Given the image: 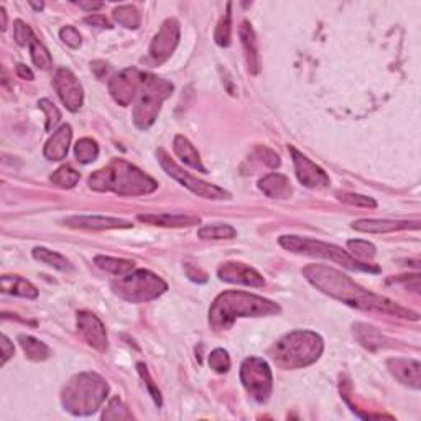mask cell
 <instances>
[{
	"instance_id": "cell-43",
	"label": "cell",
	"mask_w": 421,
	"mask_h": 421,
	"mask_svg": "<svg viewBox=\"0 0 421 421\" xmlns=\"http://www.w3.org/2000/svg\"><path fill=\"white\" fill-rule=\"evenodd\" d=\"M137 369H138V374L142 375V379L145 380L147 387H149V390L151 393V397H154V400L156 405H161V395H160V390L158 388H155V383L154 380H151L149 370H147V365L145 364H137Z\"/></svg>"
},
{
	"instance_id": "cell-42",
	"label": "cell",
	"mask_w": 421,
	"mask_h": 421,
	"mask_svg": "<svg viewBox=\"0 0 421 421\" xmlns=\"http://www.w3.org/2000/svg\"><path fill=\"white\" fill-rule=\"evenodd\" d=\"M60 38L68 44L69 48H79L81 47V35L79 31L74 28V26H63L60 30Z\"/></svg>"
},
{
	"instance_id": "cell-9",
	"label": "cell",
	"mask_w": 421,
	"mask_h": 421,
	"mask_svg": "<svg viewBox=\"0 0 421 421\" xmlns=\"http://www.w3.org/2000/svg\"><path fill=\"white\" fill-rule=\"evenodd\" d=\"M240 382L255 402L265 403L273 388L270 365L261 357H247L240 365Z\"/></svg>"
},
{
	"instance_id": "cell-4",
	"label": "cell",
	"mask_w": 421,
	"mask_h": 421,
	"mask_svg": "<svg viewBox=\"0 0 421 421\" xmlns=\"http://www.w3.org/2000/svg\"><path fill=\"white\" fill-rule=\"evenodd\" d=\"M109 393V385L94 372L74 375L63 388V406L76 416L96 413Z\"/></svg>"
},
{
	"instance_id": "cell-6",
	"label": "cell",
	"mask_w": 421,
	"mask_h": 421,
	"mask_svg": "<svg viewBox=\"0 0 421 421\" xmlns=\"http://www.w3.org/2000/svg\"><path fill=\"white\" fill-rule=\"evenodd\" d=\"M279 244L285 250H290L293 254H304L311 255V257H320L331 261L334 263H339L344 268L352 272H369V273H379L380 268L372 265V263L361 262L354 258L351 254L342 250L338 245L328 244V242H321L315 239H308V237L299 236H281L279 239Z\"/></svg>"
},
{
	"instance_id": "cell-41",
	"label": "cell",
	"mask_w": 421,
	"mask_h": 421,
	"mask_svg": "<svg viewBox=\"0 0 421 421\" xmlns=\"http://www.w3.org/2000/svg\"><path fill=\"white\" fill-rule=\"evenodd\" d=\"M339 199L342 201V203L351 204V206H359V208H377V203H375L372 198H367V196L362 195H354V192H339Z\"/></svg>"
},
{
	"instance_id": "cell-10",
	"label": "cell",
	"mask_w": 421,
	"mask_h": 421,
	"mask_svg": "<svg viewBox=\"0 0 421 421\" xmlns=\"http://www.w3.org/2000/svg\"><path fill=\"white\" fill-rule=\"evenodd\" d=\"M156 156H158V161L161 165V168L165 170V173L168 176H172L174 181L180 183L181 186H185L186 190H190L191 192H195L196 196H201L204 199H213V201H219V199H229L231 195L222 188H219L216 185H210V183L201 181L198 178H192L191 174H188L185 170L181 167H178L174 161L170 158V155L165 151L163 149H158L156 151Z\"/></svg>"
},
{
	"instance_id": "cell-47",
	"label": "cell",
	"mask_w": 421,
	"mask_h": 421,
	"mask_svg": "<svg viewBox=\"0 0 421 421\" xmlns=\"http://www.w3.org/2000/svg\"><path fill=\"white\" fill-rule=\"evenodd\" d=\"M86 22L88 25H92V26H99V28H112L110 22L106 19L104 15H91V17H86Z\"/></svg>"
},
{
	"instance_id": "cell-44",
	"label": "cell",
	"mask_w": 421,
	"mask_h": 421,
	"mask_svg": "<svg viewBox=\"0 0 421 421\" xmlns=\"http://www.w3.org/2000/svg\"><path fill=\"white\" fill-rule=\"evenodd\" d=\"M257 155L261 156V160L267 165L268 168H279L280 167V156L272 151L270 149H265V147H258L257 149Z\"/></svg>"
},
{
	"instance_id": "cell-25",
	"label": "cell",
	"mask_w": 421,
	"mask_h": 421,
	"mask_svg": "<svg viewBox=\"0 0 421 421\" xmlns=\"http://www.w3.org/2000/svg\"><path fill=\"white\" fill-rule=\"evenodd\" d=\"M2 291L8 295H15V297L35 299L38 297V290L33 283H30L28 280L22 279V276H10L3 275L2 276Z\"/></svg>"
},
{
	"instance_id": "cell-23",
	"label": "cell",
	"mask_w": 421,
	"mask_h": 421,
	"mask_svg": "<svg viewBox=\"0 0 421 421\" xmlns=\"http://www.w3.org/2000/svg\"><path fill=\"white\" fill-rule=\"evenodd\" d=\"M137 219L140 222L160 227H188L201 222L199 217L185 214H138Z\"/></svg>"
},
{
	"instance_id": "cell-51",
	"label": "cell",
	"mask_w": 421,
	"mask_h": 421,
	"mask_svg": "<svg viewBox=\"0 0 421 421\" xmlns=\"http://www.w3.org/2000/svg\"><path fill=\"white\" fill-rule=\"evenodd\" d=\"M0 17H2V30H6L7 28V12L3 7H0Z\"/></svg>"
},
{
	"instance_id": "cell-26",
	"label": "cell",
	"mask_w": 421,
	"mask_h": 421,
	"mask_svg": "<svg viewBox=\"0 0 421 421\" xmlns=\"http://www.w3.org/2000/svg\"><path fill=\"white\" fill-rule=\"evenodd\" d=\"M354 336L362 346L370 349V351H377V349L385 346V338L377 328L365 324V322H357L354 324Z\"/></svg>"
},
{
	"instance_id": "cell-19",
	"label": "cell",
	"mask_w": 421,
	"mask_h": 421,
	"mask_svg": "<svg viewBox=\"0 0 421 421\" xmlns=\"http://www.w3.org/2000/svg\"><path fill=\"white\" fill-rule=\"evenodd\" d=\"M418 222L408 221H388V219H361L352 224V229L367 234H388L402 229H418Z\"/></svg>"
},
{
	"instance_id": "cell-35",
	"label": "cell",
	"mask_w": 421,
	"mask_h": 421,
	"mask_svg": "<svg viewBox=\"0 0 421 421\" xmlns=\"http://www.w3.org/2000/svg\"><path fill=\"white\" fill-rule=\"evenodd\" d=\"M347 249L351 250L352 257L354 258L357 257V261H361V262L372 261V258L375 257V254H377V249H375L374 244H370V242H367V240H361V239L347 240Z\"/></svg>"
},
{
	"instance_id": "cell-13",
	"label": "cell",
	"mask_w": 421,
	"mask_h": 421,
	"mask_svg": "<svg viewBox=\"0 0 421 421\" xmlns=\"http://www.w3.org/2000/svg\"><path fill=\"white\" fill-rule=\"evenodd\" d=\"M290 154L293 156L295 172L299 183L303 186L311 188V190H321V188L329 186V176L321 167H317L315 161H311L306 155L298 151L295 147H290Z\"/></svg>"
},
{
	"instance_id": "cell-22",
	"label": "cell",
	"mask_w": 421,
	"mask_h": 421,
	"mask_svg": "<svg viewBox=\"0 0 421 421\" xmlns=\"http://www.w3.org/2000/svg\"><path fill=\"white\" fill-rule=\"evenodd\" d=\"M258 188L263 195L273 199H286L293 195V188L285 174L270 173L258 181Z\"/></svg>"
},
{
	"instance_id": "cell-31",
	"label": "cell",
	"mask_w": 421,
	"mask_h": 421,
	"mask_svg": "<svg viewBox=\"0 0 421 421\" xmlns=\"http://www.w3.org/2000/svg\"><path fill=\"white\" fill-rule=\"evenodd\" d=\"M114 20L117 22L119 25L125 26V28H131V30H135L140 26V13H138V10L133 6H120L114 10Z\"/></svg>"
},
{
	"instance_id": "cell-5",
	"label": "cell",
	"mask_w": 421,
	"mask_h": 421,
	"mask_svg": "<svg viewBox=\"0 0 421 421\" xmlns=\"http://www.w3.org/2000/svg\"><path fill=\"white\" fill-rule=\"evenodd\" d=\"M324 342L313 331H293L270 349L272 359L283 369H303L320 359Z\"/></svg>"
},
{
	"instance_id": "cell-11",
	"label": "cell",
	"mask_w": 421,
	"mask_h": 421,
	"mask_svg": "<svg viewBox=\"0 0 421 421\" xmlns=\"http://www.w3.org/2000/svg\"><path fill=\"white\" fill-rule=\"evenodd\" d=\"M180 24L176 19H167L161 24L158 33L151 40L149 56L145 58V63L151 66H160L173 55L180 43Z\"/></svg>"
},
{
	"instance_id": "cell-15",
	"label": "cell",
	"mask_w": 421,
	"mask_h": 421,
	"mask_svg": "<svg viewBox=\"0 0 421 421\" xmlns=\"http://www.w3.org/2000/svg\"><path fill=\"white\" fill-rule=\"evenodd\" d=\"M217 276L219 280L227 281V283L254 286V288H262V286H265V280H263L261 273L242 262L222 263L217 270Z\"/></svg>"
},
{
	"instance_id": "cell-46",
	"label": "cell",
	"mask_w": 421,
	"mask_h": 421,
	"mask_svg": "<svg viewBox=\"0 0 421 421\" xmlns=\"http://www.w3.org/2000/svg\"><path fill=\"white\" fill-rule=\"evenodd\" d=\"M0 346H2V365H6L7 361L13 356V344L10 342V339H8L7 336H2V342H0Z\"/></svg>"
},
{
	"instance_id": "cell-48",
	"label": "cell",
	"mask_w": 421,
	"mask_h": 421,
	"mask_svg": "<svg viewBox=\"0 0 421 421\" xmlns=\"http://www.w3.org/2000/svg\"><path fill=\"white\" fill-rule=\"evenodd\" d=\"M92 71L99 79L104 78V73H107V65L104 61H94L92 63Z\"/></svg>"
},
{
	"instance_id": "cell-18",
	"label": "cell",
	"mask_w": 421,
	"mask_h": 421,
	"mask_svg": "<svg viewBox=\"0 0 421 421\" xmlns=\"http://www.w3.org/2000/svg\"><path fill=\"white\" fill-rule=\"evenodd\" d=\"M65 224L74 229L89 231H107V229H129L132 224L124 219L106 217V216H73L65 219Z\"/></svg>"
},
{
	"instance_id": "cell-7",
	"label": "cell",
	"mask_w": 421,
	"mask_h": 421,
	"mask_svg": "<svg viewBox=\"0 0 421 421\" xmlns=\"http://www.w3.org/2000/svg\"><path fill=\"white\" fill-rule=\"evenodd\" d=\"M173 84L167 79H161L158 76L145 74L143 84L135 97V104H133V124L137 125L140 131H147L155 120L158 119L161 104L172 96Z\"/></svg>"
},
{
	"instance_id": "cell-49",
	"label": "cell",
	"mask_w": 421,
	"mask_h": 421,
	"mask_svg": "<svg viewBox=\"0 0 421 421\" xmlns=\"http://www.w3.org/2000/svg\"><path fill=\"white\" fill-rule=\"evenodd\" d=\"M17 74H19L22 79H26V81L33 79V73H31V69L25 65H17Z\"/></svg>"
},
{
	"instance_id": "cell-30",
	"label": "cell",
	"mask_w": 421,
	"mask_h": 421,
	"mask_svg": "<svg viewBox=\"0 0 421 421\" xmlns=\"http://www.w3.org/2000/svg\"><path fill=\"white\" fill-rule=\"evenodd\" d=\"M74 155L79 163L88 165L92 163L99 156V145L92 138H81L74 145Z\"/></svg>"
},
{
	"instance_id": "cell-2",
	"label": "cell",
	"mask_w": 421,
	"mask_h": 421,
	"mask_svg": "<svg viewBox=\"0 0 421 421\" xmlns=\"http://www.w3.org/2000/svg\"><path fill=\"white\" fill-rule=\"evenodd\" d=\"M279 313V304L258 295L247 291H224L210 304L209 324L213 329L224 331L229 329L237 317L272 316Z\"/></svg>"
},
{
	"instance_id": "cell-29",
	"label": "cell",
	"mask_w": 421,
	"mask_h": 421,
	"mask_svg": "<svg viewBox=\"0 0 421 421\" xmlns=\"http://www.w3.org/2000/svg\"><path fill=\"white\" fill-rule=\"evenodd\" d=\"M96 265L102 268V270L112 273V275H127L135 268V263L132 261H124V258H114V257H106V255H97L94 258Z\"/></svg>"
},
{
	"instance_id": "cell-50",
	"label": "cell",
	"mask_w": 421,
	"mask_h": 421,
	"mask_svg": "<svg viewBox=\"0 0 421 421\" xmlns=\"http://www.w3.org/2000/svg\"><path fill=\"white\" fill-rule=\"evenodd\" d=\"M78 6L81 8H84V10L88 12H94V10H99V8L104 7V3H99V2H78Z\"/></svg>"
},
{
	"instance_id": "cell-37",
	"label": "cell",
	"mask_w": 421,
	"mask_h": 421,
	"mask_svg": "<svg viewBox=\"0 0 421 421\" xmlns=\"http://www.w3.org/2000/svg\"><path fill=\"white\" fill-rule=\"evenodd\" d=\"M133 416L119 397H114L107 405L102 420H132Z\"/></svg>"
},
{
	"instance_id": "cell-36",
	"label": "cell",
	"mask_w": 421,
	"mask_h": 421,
	"mask_svg": "<svg viewBox=\"0 0 421 421\" xmlns=\"http://www.w3.org/2000/svg\"><path fill=\"white\" fill-rule=\"evenodd\" d=\"M30 55H31V61L42 69H48L51 68L53 60L50 51L47 50V47L38 42V40H33L30 44Z\"/></svg>"
},
{
	"instance_id": "cell-21",
	"label": "cell",
	"mask_w": 421,
	"mask_h": 421,
	"mask_svg": "<svg viewBox=\"0 0 421 421\" xmlns=\"http://www.w3.org/2000/svg\"><path fill=\"white\" fill-rule=\"evenodd\" d=\"M239 37L240 43L244 47L245 60H247L249 71L252 74L261 73V55H258V47H257V38H255V31L252 25L249 22H242L239 28Z\"/></svg>"
},
{
	"instance_id": "cell-27",
	"label": "cell",
	"mask_w": 421,
	"mask_h": 421,
	"mask_svg": "<svg viewBox=\"0 0 421 421\" xmlns=\"http://www.w3.org/2000/svg\"><path fill=\"white\" fill-rule=\"evenodd\" d=\"M19 342H20L22 349H24L25 356L28 357L30 361L42 362V361H47L48 357L51 356L50 347H48L44 342L38 341V339L33 338V336L20 334L19 336Z\"/></svg>"
},
{
	"instance_id": "cell-34",
	"label": "cell",
	"mask_w": 421,
	"mask_h": 421,
	"mask_svg": "<svg viewBox=\"0 0 421 421\" xmlns=\"http://www.w3.org/2000/svg\"><path fill=\"white\" fill-rule=\"evenodd\" d=\"M79 178H81L79 172H76L74 168L69 167V165H65V167L58 168L56 172L51 174V183L60 188H66V190H69V188H74L76 185H78Z\"/></svg>"
},
{
	"instance_id": "cell-14",
	"label": "cell",
	"mask_w": 421,
	"mask_h": 421,
	"mask_svg": "<svg viewBox=\"0 0 421 421\" xmlns=\"http://www.w3.org/2000/svg\"><path fill=\"white\" fill-rule=\"evenodd\" d=\"M53 84H55V89L61 102L68 107L71 112L81 109L84 101V92L79 79L76 78L73 71L68 68H60L56 71Z\"/></svg>"
},
{
	"instance_id": "cell-16",
	"label": "cell",
	"mask_w": 421,
	"mask_h": 421,
	"mask_svg": "<svg viewBox=\"0 0 421 421\" xmlns=\"http://www.w3.org/2000/svg\"><path fill=\"white\" fill-rule=\"evenodd\" d=\"M78 329L81 336L86 339L89 346L96 349L99 352H106L109 347V341H107V333L102 321L96 315L89 311H79L78 313Z\"/></svg>"
},
{
	"instance_id": "cell-40",
	"label": "cell",
	"mask_w": 421,
	"mask_h": 421,
	"mask_svg": "<svg viewBox=\"0 0 421 421\" xmlns=\"http://www.w3.org/2000/svg\"><path fill=\"white\" fill-rule=\"evenodd\" d=\"M38 106L47 114V131L51 132L55 125L61 120V112L50 99H42L38 102Z\"/></svg>"
},
{
	"instance_id": "cell-52",
	"label": "cell",
	"mask_w": 421,
	"mask_h": 421,
	"mask_svg": "<svg viewBox=\"0 0 421 421\" xmlns=\"http://www.w3.org/2000/svg\"><path fill=\"white\" fill-rule=\"evenodd\" d=\"M30 6L33 8H37V10H42L43 8V3H30Z\"/></svg>"
},
{
	"instance_id": "cell-1",
	"label": "cell",
	"mask_w": 421,
	"mask_h": 421,
	"mask_svg": "<svg viewBox=\"0 0 421 421\" xmlns=\"http://www.w3.org/2000/svg\"><path fill=\"white\" fill-rule=\"evenodd\" d=\"M304 279L317 290L326 293L328 297L338 299L349 304V306L357 308L362 311H377L385 313V315H392L398 317H405V320H418V313L406 310L400 306L392 299L382 297V295H375L372 291L362 288L352 279L344 275L342 272L336 270V268L326 265H308L303 268Z\"/></svg>"
},
{
	"instance_id": "cell-17",
	"label": "cell",
	"mask_w": 421,
	"mask_h": 421,
	"mask_svg": "<svg viewBox=\"0 0 421 421\" xmlns=\"http://www.w3.org/2000/svg\"><path fill=\"white\" fill-rule=\"evenodd\" d=\"M388 369L398 382L406 385V387L420 390L421 387V365L418 361L403 359V357H393L387 361Z\"/></svg>"
},
{
	"instance_id": "cell-20",
	"label": "cell",
	"mask_w": 421,
	"mask_h": 421,
	"mask_svg": "<svg viewBox=\"0 0 421 421\" xmlns=\"http://www.w3.org/2000/svg\"><path fill=\"white\" fill-rule=\"evenodd\" d=\"M71 137H73V131H71L69 125L68 124L61 125L58 131L53 132L50 140L47 142V145H44V150H43V155L51 161H60L63 158H66V155H68V150H69Z\"/></svg>"
},
{
	"instance_id": "cell-8",
	"label": "cell",
	"mask_w": 421,
	"mask_h": 421,
	"mask_svg": "<svg viewBox=\"0 0 421 421\" xmlns=\"http://www.w3.org/2000/svg\"><path fill=\"white\" fill-rule=\"evenodd\" d=\"M112 290L131 303H147L161 297L168 290V285L154 272L132 270L112 281Z\"/></svg>"
},
{
	"instance_id": "cell-33",
	"label": "cell",
	"mask_w": 421,
	"mask_h": 421,
	"mask_svg": "<svg viewBox=\"0 0 421 421\" xmlns=\"http://www.w3.org/2000/svg\"><path fill=\"white\" fill-rule=\"evenodd\" d=\"M231 7L232 3H227V10L219 20L216 33H214V42L219 47H229L231 44V35H232V15H231Z\"/></svg>"
},
{
	"instance_id": "cell-24",
	"label": "cell",
	"mask_w": 421,
	"mask_h": 421,
	"mask_svg": "<svg viewBox=\"0 0 421 421\" xmlns=\"http://www.w3.org/2000/svg\"><path fill=\"white\" fill-rule=\"evenodd\" d=\"M173 150L176 154L178 158H180L183 163L188 165V167L198 170L201 173H208V170L201 161V156L198 154V150L195 149V145L188 140L185 135H176L173 140Z\"/></svg>"
},
{
	"instance_id": "cell-28",
	"label": "cell",
	"mask_w": 421,
	"mask_h": 421,
	"mask_svg": "<svg viewBox=\"0 0 421 421\" xmlns=\"http://www.w3.org/2000/svg\"><path fill=\"white\" fill-rule=\"evenodd\" d=\"M33 258L35 261L47 263V265L56 268V270H61V272H73L74 270L73 263H71L68 258L63 257L61 254H56V252H53V250H48L44 247L33 249Z\"/></svg>"
},
{
	"instance_id": "cell-12",
	"label": "cell",
	"mask_w": 421,
	"mask_h": 421,
	"mask_svg": "<svg viewBox=\"0 0 421 421\" xmlns=\"http://www.w3.org/2000/svg\"><path fill=\"white\" fill-rule=\"evenodd\" d=\"M147 73L137 68H127L115 74L109 83V92L119 106H129L140 91Z\"/></svg>"
},
{
	"instance_id": "cell-39",
	"label": "cell",
	"mask_w": 421,
	"mask_h": 421,
	"mask_svg": "<svg viewBox=\"0 0 421 421\" xmlns=\"http://www.w3.org/2000/svg\"><path fill=\"white\" fill-rule=\"evenodd\" d=\"M13 38H15L17 44H20V47H30L31 42L37 40L33 31H31L30 26L24 20H15V24H13Z\"/></svg>"
},
{
	"instance_id": "cell-3",
	"label": "cell",
	"mask_w": 421,
	"mask_h": 421,
	"mask_svg": "<svg viewBox=\"0 0 421 421\" xmlns=\"http://www.w3.org/2000/svg\"><path fill=\"white\" fill-rule=\"evenodd\" d=\"M88 183L94 191H110L119 196H145L158 188L154 178L122 158L112 160L107 167L97 170Z\"/></svg>"
},
{
	"instance_id": "cell-38",
	"label": "cell",
	"mask_w": 421,
	"mask_h": 421,
	"mask_svg": "<svg viewBox=\"0 0 421 421\" xmlns=\"http://www.w3.org/2000/svg\"><path fill=\"white\" fill-rule=\"evenodd\" d=\"M209 367L217 374H226L231 369L229 352L224 349H214L209 356Z\"/></svg>"
},
{
	"instance_id": "cell-45",
	"label": "cell",
	"mask_w": 421,
	"mask_h": 421,
	"mask_svg": "<svg viewBox=\"0 0 421 421\" xmlns=\"http://www.w3.org/2000/svg\"><path fill=\"white\" fill-rule=\"evenodd\" d=\"M186 275L188 279L196 281V283H204V281H208V275H206L203 270H199V268L190 265V263L186 265Z\"/></svg>"
},
{
	"instance_id": "cell-32",
	"label": "cell",
	"mask_w": 421,
	"mask_h": 421,
	"mask_svg": "<svg viewBox=\"0 0 421 421\" xmlns=\"http://www.w3.org/2000/svg\"><path fill=\"white\" fill-rule=\"evenodd\" d=\"M237 236V231L229 224H213V226H204L198 231V237L201 239H234Z\"/></svg>"
}]
</instances>
